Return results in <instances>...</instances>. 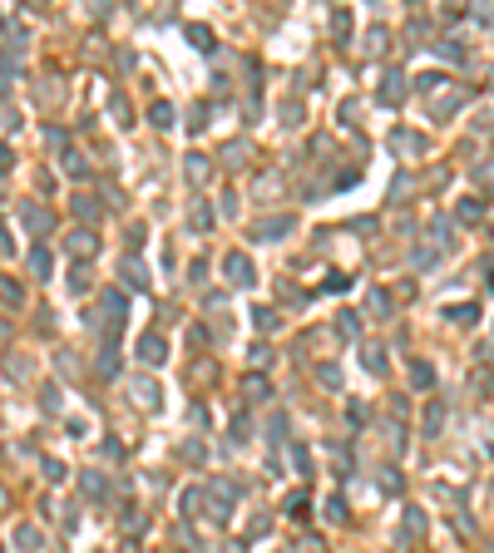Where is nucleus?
<instances>
[{
	"mask_svg": "<svg viewBox=\"0 0 494 553\" xmlns=\"http://www.w3.org/2000/svg\"><path fill=\"white\" fill-rule=\"evenodd\" d=\"M25 223H30L35 233H45V228H49V212H45V208H25Z\"/></svg>",
	"mask_w": 494,
	"mask_h": 553,
	"instance_id": "nucleus-1",
	"label": "nucleus"
},
{
	"mask_svg": "<svg viewBox=\"0 0 494 553\" xmlns=\"http://www.w3.org/2000/svg\"><path fill=\"white\" fill-rule=\"evenodd\" d=\"M30 267L45 276V272H49V252H45V247H35V252H30Z\"/></svg>",
	"mask_w": 494,
	"mask_h": 553,
	"instance_id": "nucleus-2",
	"label": "nucleus"
},
{
	"mask_svg": "<svg viewBox=\"0 0 494 553\" xmlns=\"http://www.w3.org/2000/svg\"><path fill=\"white\" fill-rule=\"evenodd\" d=\"M15 543H20V548H40V533H35V529H20Z\"/></svg>",
	"mask_w": 494,
	"mask_h": 553,
	"instance_id": "nucleus-3",
	"label": "nucleus"
},
{
	"mask_svg": "<svg viewBox=\"0 0 494 553\" xmlns=\"http://www.w3.org/2000/svg\"><path fill=\"white\" fill-rule=\"evenodd\" d=\"M0 297H6V302H10V306H15V302H20V287H15V282H10V276H6V282H0Z\"/></svg>",
	"mask_w": 494,
	"mask_h": 553,
	"instance_id": "nucleus-4",
	"label": "nucleus"
},
{
	"mask_svg": "<svg viewBox=\"0 0 494 553\" xmlns=\"http://www.w3.org/2000/svg\"><path fill=\"white\" fill-rule=\"evenodd\" d=\"M70 252H79V257H84V252H89V233H75V237H70Z\"/></svg>",
	"mask_w": 494,
	"mask_h": 553,
	"instance_id": "nucleus-5",
	"label": "nucleus"
},
{
	"mask_svg": "<svg viewBox=\"0 0 494 553\" xmlns=\"http://www.w3.org/2000/svg\"><path fill=\"white\" fill-rule=\"evenodd\" d=\"M10 169V148H0V173H6Z\"/></svg>",
	"mask_w": 494,
	"mask_h": 553,
	"instance_id": "nucleus-6",
	"label": "nucleus"
},
{
	"mask_svg": "<svg viewBox=\"0 0 494 553\" xmlns=\"http://www.w3.org/2000/svg\"><path fill=\"white\" fill-rule=\"evenodd\" d=\"M0 252H10V233L6 228H0Z\"/></svg>",
	"mask_w": 494,
	"mask_h": 553,
	"instance_id": "nucleus-7",
	"label": "nucleus"
}]
</instances>
